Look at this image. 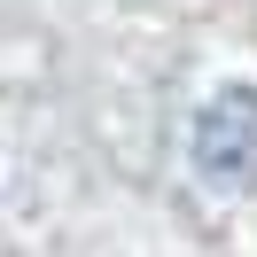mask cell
<instances>
[{
  "label": "cell",
  "mask_w": 257,
  "mask_h": 257,
  "mask_svg": "<svg viewBox=\"0 0 257 257\" xmlns=\"http://www.w3.org/2000/svg\"><path fill=\"white\" fill-rule=\"evenodd\" d=\"M195 164L210 187H257V94L234 86L195 117Z\"/></svg>",
  "instance_id": "6da1fadb"
}]
</instances>
